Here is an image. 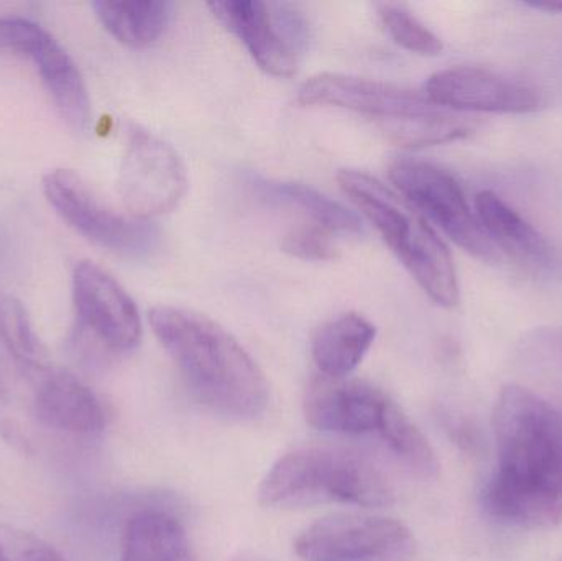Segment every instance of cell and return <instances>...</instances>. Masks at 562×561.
<instances>
[{
	"label": "cell",
	"instance_id": "83f0119b",
	"mask_svg": "<svg viewBox=\"0 0 562 561\" xmlns=\"http://www.w3.org/2000/svg\"><path fill=\"white\" fill-rule=\"evenodd\" d=\"M233 561H277L272 559H267V557L257 556V553H240Z\"/></svg>",
	"mask_w": 562,
	"mask_h": 561
},
{
	"label": "cell",
	"instance_id": "d6986e66",
	"mask_svg": "<svg viewBox=\"0 0 562 561\" xmlns=\"http://www.w3.org/2000/svg\"><path fill=\"white\" fill-rule=\"evenodd\" d=\"M252 184L263 200L301 211L313 221L314 226L326 233L339 236H359L363 233L362 221L357 214L307 184L260 178L254 180Z\"/></svg>",
	"mask_w": 562,
	"mask_h": 561
},
{
	"label": "cell",
	"instance_id": "3957f363",
	"mask_svg": "<svg viewBox=\"0 0 562 561\" xmlns=\"http://www.w3.org/2000/svg\"><path fill=\"white\" fill-rule=\"evenodd\" d=\"M259 501L273 509L342 504L389 507L395 501L385 474L362 455L337 447L294 448L270 468Z\"/></svg>",
	"mask_w": 562,
	"mask_h": 561
},
{
	"label": "cell",
	"instance_id": "9c48e42d",
	"mask_svg": "<svg viewBox=\"0 0 562 561\" xmlns=\"http://www.w3.org/2000/svg\"><path fill=\"white\" fill-rule=\"evenodd\" d=\"M294 550L304 561H400L413 550V534L389 517L330 514L306 527Z\"/></svg>",
	"mask_w": 562,
	"mask_h": 561
},
{
	"label": "cell",
	"instance_id": "7a4b0ae2",
	"mask_svg": "<svg viewBox=\"0 0 562 561\" xmlns=\"http://www.w3.org/2000/svg\"><path fill=\"white\" fill-rule=\"evenodd\" d=\"M150 325L198 401L236 420H256L266 414L269 381L223 326L193 310L168 305L151 310Z\"/></svg>",
	"mask_w": 562,
	"mask_h": 561
},
{
	"label": "cell",
	"instance_id": "e0dca14e",
	"mask_svg": "<svg viewBox=\"0 0 562 561\" xmlns=\"http://www.w3.org/2000/svg\"><path fill=\"white\" fill-rule=\"evenodd\" d=\"M475 211L482 229L494 246L514 254L517 259L535 266L551 260V247L543 234L535 229L515 207L494 191H481L475 198Z\"/></svg>",
	"mask_w": 562,
	"mask_h": 561
},
{
	"label": "cell",
	"instance_id": "603a6c76",
	"mask_svg": "<svg viewBox=\"0 0 562 561\" xmlns=\"http://www.w3.org/2000/svg\"><path fill=\"white\" fill-rule=\"evenodd\" d=\"M0 561H66L65 557L36 534L0 524Z\"/></svg>",
	"mask_w": 562,
	"mask_h": 561
},
{
	"label": "cell",
	"instance_id": "4316f807",
	"mask_svg": "<svg viewBox=\"0 0 562 561\" xmlns=\"http://www.w3.org/2000/svg\"><path fill=\"white\" fill-rule=\"evenodd\" d=\"M527 5L544 12L562 13V0H538V2H527Z\"/></svg>",
	"mask_w": 562,
	"mask_h": 561
},
{
	"label": "cell",
	"instance_id": "9a60e30c",
	"mask_svg": "<svg viewBox=\"0 0 562 561\" xmlns=\"http://www.w3.org/2000/svg\"><path fill=\"white\" fill-rule=\"evenodd\" d=\"M33 382V412L45 427L75 435L104 430L108 414L101 399L76 375L48 368Z\"/></svg>",
	"mask_w": 562,
	"mask_h": 561
},
{
	"label": "cell",
	"instance_id": "ba28073f",
	"mask_svg": "<svg viewBox=\"0 0 562 561\" xmlns=\"http://www.w3.org/2000/svg\"><path fill=\"white\" fill-rule=\"evenodd\" d=\"M210 9L246 46L257 65L277 78L296 75L307 26L294 7L259 0H217Z\"/></svg>",
	"mask_w": 562,
	"mask_h": 561
},
{
	"label": "cell",
	"instance_id": "2e32d148",
	"mask_svg": "<svg viewBox=\"0 0 562 561\" xmlns=\"http://www.w3.org/2000/svg\"><path fill=\"white\" fill-rule=\"evenodd\" d=\"M376 328L357 313H346L324 323L313 336L311 355L321 374L346 379L363 361L375 341Z\"/></svg>",
	"mask_w": 562,
	"mask_h": 561
},
{
	"label": "cell",
	"instance_id": "ac0fdd59",
	"mask_svg": "<svg viewBox=\"0 0 562 561\" xmlns=\"http://www.w3.org/2000/svg\"><path fill=\"white\" fill-rule=\"evenodd\" d=\"M121 561H198L184 527L161 510H140L128 519Z\"/></svg>",
	"mask_w": 562,
	"mask_h": 561
},
{
	"label": "cell",
	"instance_id": "f1b7e54d",
	"mask_svg": "<svg viewBox=\"0 0 562 561\" xmlns=\"http://www.w3.org/2000/svg\"><path fill=\"white\" fill-rule=\"evenodd\" d=\"M562 561V560H561Z\"/></svg>",
	"mask_w": 562,
	"mask_h": 561
},
{
	"label": "cell",
	"instance_id": "6da1fadb",
	"mask_svg": "<svg viewBox=\"0 0 562 561\" xmlns=\"http://www.w3.org/2000/svg\"><path fill=\"white\" fill-rule=\"evenodd\" d=\"M497 467L482 491L494 519L521 529L562 520V414L521 385L502 389L494 408Z\"/></svg>",
	"mask_w": 562,
	"mask_h": 561
},
{
	"label": "cell",
	"instance_id": "277c9868",
	"mask_svg": "<svg viewBox=\"0 0 562 561\" xmlns=\"http://www.w3.org/2000/svg\"><path fill=\"white\" fill-rule=\"evenodd\" d=\"M304 105L347 109L386 122V131L406 147H429L461 141L474 131L468 119L432 104L425 94L393 82L323 72L297 92Z\"/></svg>",
	"mask_w": 562,
	"mask_h": 561
},
{
	"label": "cell",
	"instance_id": "4fadbf2b",
	"mask_svg": "<svg viewBox=\"0 0 562 561\" xmlns=\"http://www.w3.org/2000/svg\"><path fill=\"white\" fill-rule=\"evenodd\" d=\"M425 96L449 111L527 114L541 105L537 89L475 66L442 69L426 81Z\"/></svg>",
	"mask_w": 562,
	"mask_h": 561
},
{
	"label": "cell",
	"instance_id": "7402d4cb",
	"mask_svg": "<svg viewBox=\"0 0 562 561\" xmlns=\"http://www.w3.org/2000/svg\"><path fill=\"white\" fill-rule=\"evenodd\" d=\"M379 15L386 33L402 48L418 55L435 56L442 52V42L418 16L400 3H382Z\"/></svg>",
	"mask_w": 562,
	"mask_h": 561
},
{
	"label": "cell",
	"instance_id": "8992f818",
	"mask_svg": "<svg viewBox=\"0 0 562 561\" xmlns=\"http://www.w3.org/2000/svg\"><path fill=\"white\" fill-rule=\"evenodd\" d=\"M43 193L72 229L109 253L145 259L160 243L154 224L112 210L76 171H48L43 178Z\"/></svg>",
	"mask_w": 562,
	"mask_h": 561
},
{
	"label": "cell",
	"instance_id": "7c38bea8",
	"mask_svg": "<svg viewBox=\"0 0 562 561\" xmlns=\"http://www.w3.org/2000/svg\"><path fill=\"white\" fill-rule=\"evenodd\" d=\"M72 303L79 328L111 352H131L142 341V318L124 287L94 262L72 270Z\"/></svg>",
	"mask_w": 562,
	"mask_h": 561
},
{
	"label": "cell",
	"instance_id": "ffe728a7",
	"mask_svg": "<svg viewBox=\"0 0 562 561\" xmlns=\"http://www.w3.org/2000/svg\"><path fill=\"white\" fill-rule=\"evenodd\" d=\"M92 9L122 45L145 48L164 35L173 5L161 0H98Z\"/></svg>",
	"mask_w": 562,
	"mask_h": 561
},
{
	"label": "cell",
	"instance_id": "52a82bcc",
	"mask_svg": "<svg viewBox=\"0 0 562 561\" xmlns=\"http://www.w3.org/2000/svg\"><path fill=\"white\" fill-rule=\"evenodd\" d=\"M390 178L416 211L465 253L485 262L498 259L497 247L482 229L477 214L472 213L461 184L448 171L428 161L400 158L390 167Z\"/></svg>",
	"mask_w": 562,
	"mask_h": 561
},
{
	"label": "cell",
	"instance_id": "8fae6325",
	"mask_svg": "<svg viewBox=\"0 0 562 561\" xmlns=\"http://www.w3.org/2000/svg\"><path fill=\"white\" fill-rule=\"evenodd\" d=\"M0 49L33 59L66 124L78 134L88 132L92 111L85 76L65 46L45 26L26 16H0Z\"/></svg>",
	"mask_w": 562,
	"mask_h": 561
},
{
	"label": "cell",
	"instance_id": "d4e9b609",
	"mask_svg": "<svg viewBox=\"0 0 562 561\" xmlns=\"http://www.w3.org/2000/svg\"><path fill=\"white\" fill-rule=\"evenodd\" d=\"M525 358L544 368L562 371V328H540L524 341Z\"/></svg>",
	"mask_w": 562,
	"mask_h": 561
},
{
	"label": "cell",
	"instance_id": "44dd1931",
	"mask_svg": "<svg viewBox=\"0 0 562 561\" xmlns=\"http://www.w3.org/2000/svg\"><path fill=\"white\" fill-rule=\"evenodd\" d=\"M379 437L413 473L426 480L438 476L439 461L431 444L396 402L390 405Z\"/></svg>",
	"mask_w": 562,
	"mask_h": 561
},
{
	"label": "cell",
	"instance_id": "cb8c5ba5",
	"mask_svg": "<svg viewBox=\"0 0 562 561\" xmlns=\"http://www.w3.org/2000/svg\"><path fill=\"white\" fill-rule=\"evenodd\" d=\"M281 247L284 253L311 262H323L336 256V247L330 243V234L314 224L290 231L283 237Z\"/></svg>",
	"mask_w": 562,
	"mask_h": 561
},
{
	"label": "cell",
	"instance_id": "5b68a950",
	"mask_svg": "<svg viewBox=\"0 0 562 561\" xmlns=\"http://www.w3.org/2000/svg\"><path fill=\"white\" fill-rule=\"evenodd\" d=\"M337 181L423 292L436 305H458L461 290L451 253L415 207L363 171L342 170Z\"/></svg>",
	"mask_w": 562,
	"mask_h": 561
},
{
	"label": "cell",
	"instance_id": "5bb4252c",
	"mask_svg": "<svg viewBox=\"0 0 562 561\" xmlns=\"http://www.w3.org/2000/svg\"><path fill=\"white\" fill-rule=\"evenodd\" d=\"M393 402L369 382L321 375L307 388L304 417L311 427L329 434L379 435Z\"/></svg>",
	"mask_w": 562,
	"mask_h": 561
},
{
	"label": "cell",
	"instance_id": "484cf974",
	"mask_svg": "<svg viewBox=\"0 0 562 561\" xmlns=\"http://www.w3.org/2000/svg\"><path fill=\"white\" fill-rule=\"evenodd\" d=\"M12 392L9 382L0 381V437L7 445L22 455L35 453L32 438L23 427L22 420L12 411Z\"/></svg>",
	"mask_w": 562,
	"mask_h": 561
},
{
	"label": "cell",
	"instance_id": "30bf717a",
	"mask_svg": "<svg viewBox=\"0 0 562 561\" xmlns=\"http://www.w3.org/2000/svg\"><path fill=\"white\" fill-rule=\"evenodd\" d=\"M117 187L131 216L148 221L170 213L183 200L187 167L170 144L134 127L128 132Z\"/></svg>",
	"mask_w": 562,
	"mask_h": 561
}]
</instances>
